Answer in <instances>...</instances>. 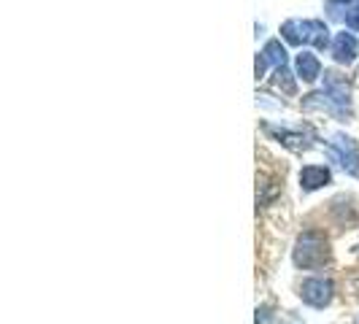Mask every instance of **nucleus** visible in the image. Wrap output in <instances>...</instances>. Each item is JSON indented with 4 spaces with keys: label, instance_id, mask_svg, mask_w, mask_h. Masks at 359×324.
Segmentation results:
<instances>
[{
    "label": "nucleus",
    "instance_id": "10",
    "mask_svg": "<svg viewBox=\"0 0 359 324\" xmlns=\"http://www.w3.org/2000/svg\"><path fill=\"white\" fill-rule=\"evenodd\" d=\"M265 60L276 68H287V49L281 46V41H268L265 43Z\"/></svg>",
    "mask_w": 359,
    "mask_h": 324
},
{
    "label": "nucleus",
    "instance_id": "3",
    "mask_svg": "<svg viewBox=\"0 0 359 324\" xmlns=\"http://www.w3.org/2000/svg\"><path fill=\"white\" fill-rule=\"evenodd\" d=\"M324 95L330 97L332 106L338 108L341 119H346L348 111H351V87H348V81L343 79L341 73L324 71Z\"/></svg>",
    "mask_w": 359,
    "mask_h": 324
},
{
    "label": "nucleus",
    "instance_id": "1",
    "mask_svg": "<svg viewBox=\"0 0 359 324\" xmlns=\"http://www.w3.org/2000/svg\"><path fill=\"white\" fill-rule=\"evenodd\" d=\"M292 259L300 270H313L322 268L324 262L330 259V243L319 230H308L297 238L294 243V252H292Z\"/></svg>",
    "mask_w": 359,
    "mask_h": 324
},
{
    "label": "nucleus",
    "instance_id": "11",
    "mask_svg": "<svg viewBox=\"0 0 359 324\" xmlns=\"http://www.w3.org/2000/svg\"><path fill=\"white\" fill-rule=\"evenodd\" d=\"M273 87H278V90H284L287 95H294V81H292V73L287 68H278L276 76H273Z\"/></svg>",
    "mask_w": 359,
    "mask_h": 324
},
{
    "label": "nucleus",
    "instance_id": "14",
    "mask_svg": "<svg viewBox=\"0 0 359 324\" xmlns=\"http://www.w3.org/2000/svg\"><path fill=\"white\" fill-rule=\"evenodd\" d=\"M354 324H359V316H357V319H354Z\"/></svg>",
    "mask_w": 359,
    "mask_h": 324
},
{
    "label": "nucleus",
    "instance_id": "8",
    "mask_svg": "<svg viewBox=\"0 0 359 324\" xmlns=\"http://www.w3.org/2000/svg\"><path fill=\"white\" fill-rule=\"evenodd\" d=\"M297 76H300L306 84L316 81V79L322 76V65H319V60H316L311 52L297 54Z\"/></svg>",
    "mask_w": 359,
    "mask_h": 324
},
{
    "label": "nucleus",
    "instance_id": "13",
    "mask_svg": "<svg viewBox=\"0 0 359 324\" xmlns=\"http://www.w3.org/2000/svg\"><path fill=\"white\" fill-rule=\"evenodd\" d=\"M265 68H268L265 54H257V62H254V73H257V79H262V76H265Z\"/></svg>",
    "mask_w": 359,
    "mask_h": 324
},
{
    "label": "nucleus",
    "instance_id": "7",
    "mask_svg": "<svg viewBox=\"0 0 359 324\" xmlns=\"http://www.w3.org/2000/svg\"><path fill=\"white\" fill-rule=\"evenodd\" d=\"M332 176H330V170L324 168V165H306L303 170H300V187L306 189V192H313V189H322L324 184H330Z\"/></svg>",
    "mask_w": 359,
    "mask_h": 324
},
{
    "label": "nucleus",
    "instance_id": "4",
    "mask_svg": "<svg viewBox=\"0 0 359 324\" xmlns=\"http://www.w3.org/2000/svg\"><path fill=\"white\" fill-rule=\"evenodd\" d=\"M330 157L341 162V168L346 170V173H351V176H357L359 179V149H357V141H354V138H348V135H343V133L332 135Z\"/></svg>",
    "mask_w": 359,
    "mask_h": 324
},
{
    "label": "nucleus",
    "instance_id": "6",
    "mask_svg": "<svg viewBox=\"0 0 359 324\" xmlns=\"http://www.w3.org/2000/svg\"><path fill=\"white\" fill-rule=\"evenodd\" d=\"M332 57L341 65H351L357 60V38L351 33H338L332 41Z\"/></svg>",
    "mask_w": 359,
    "mask_h": 324
},
{
    "label": "nucleus",
    "instance_id": "5",
    "mask_svg": "<svg viewBox=\"0 0 359 324\" xmlns=\"http://www.w3.org/2000/svg\"><path fill=\"white\" fill-rule=\"evenodd\" d=\"M332 292H335V287L330 278H306L300 287V297L311 308H324L332 303Z\"/></svg>",
    "mask_w": 359,
    "mask_h": 324
},
{
    "label": "nucleus",
    "instance_id": "9",
    "mask_svg": "<svg viewBox=\"0 0 359 324\" xmlns=\"http://www.w3.org/2000/svg\"><path fill=\"white\" fill-rule=\"evenodd\" d=\"M265 130H268L273 138H278L284 146H289V149H294V151H303V149H308V141L300 135V133H292V130H281V127H270L265 125Z\"/></svg>",
    "mask_w": 359,
    "mask_h": 324
},
{
    "label": "nucleus",
    "instance_id": "12",
    "mask_svg": "<svg viewBox=\"0 0 359 324\" xmlns=\"http://www.w3.org/2000/svg\"><path fill=\"white\" fill-rule=\"evenodd\" d=\"M343 22H346V27H351V30H359V6H357V8H351V11H346Z\"/></svg>",
    "mask_w": 359,
    "mask_h": 324
},
{
    "label": "nucleus",
    "instance_id": "2",
    "mask_svg": "<svg viewBox=\"0 0 359 324\" xmlns=\"http://www.w3.org/2000/svg\"><path fill=\"white\" fill-rule=\"evenodd\" d=\"M281 36L287 43H294V46H300V43H313L316 49H327L330 46V30H327V25L319 22V19H289L281 25Z\"/></svg>",
    "mask_w": 359,
    "mask_h": 324
}]
</instances>
